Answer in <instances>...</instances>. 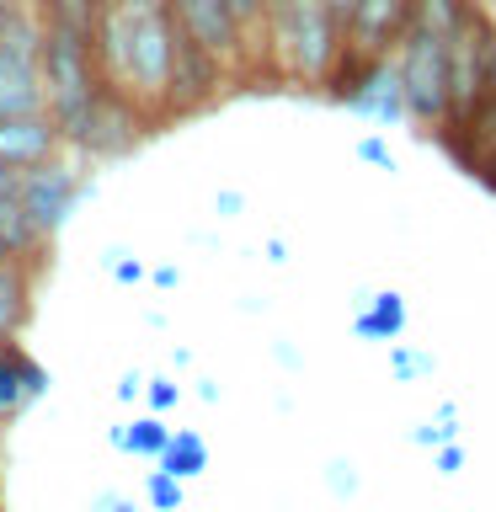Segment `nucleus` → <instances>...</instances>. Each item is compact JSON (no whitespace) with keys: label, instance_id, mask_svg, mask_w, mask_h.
I'll list each match as a JSON object with an SVG mask.
<instances>
[{"label":"nucleus","instance_id":"obj_16","mask_svg":"<svg viewBox=\"0 0 496 512\" xmlns=\"http://www.w3.org/2000/svg\"><path fill=\"white\" fill-rule=\"evenodd\" d=\"M11 187H16V171L0 166V198H11Z\"/></svg>","mask_w":496,"mask_h":512},{"label":"nucleus","instance_id":"obj_6","mask_svg":"<svg viewBox=\"0 0 496 512\" xmlns=\"http://www.w3.org/2000/svg\"><path fill=\"white\" fill-rule=\"evenodd\" d=\"M75 192H80V182H75L70 166H59V155L43 160V166H32V171H16V203L27 208V219L38 224L43 240H54V230L70 219Z\"/></svg>","mask_w":496,"mask_h":512},{"label":"nucleus","instance_id":"obj_13","mask_svg":"<svg viewBox=\"0 0 496 512\" xmlns=\"http://www.w3.org/2000/svg\"><path fill=\"white\" fill-rule=\"evenodd\" d=\"M150 502H160V507H176V502H182V491H176V475H171V470H155V475H150Z\"/></svg>","mask_w":496,"mask_h":512},{"label":"nucleus","instance_id":"obj_9","mask_svg":"<svg viewBox=\"0 0 496 512\" xmlns=\"http://www.w3.org/2000/svg\"><path fill=\"white\" fill-rule=\"evenodd\" d=\"M38 390H43L38 363H32L16 342H0V416H16Z\"/></svg>","mask_w":496,"mask_h":512},{"label":"nucleus","instance_id":"obj_12","mask_svg":"<svg viewBox=\"0 0 496 512\" xmlns=\"http://www.w3.org/2000/svg\"><path fill=\"white\" fill-rule=\"evenodd\" d=\"M166 432H160V422H139V432L134 438H123V448L128 454H166Z\"/></svg>","mask_w":496,"mask_h":512},{"label":"nucleus","instance_id":"obj_3","mask_svg":"<svg viewBox=\"0 0 496 512\" xmlns=\"http://www.w3.org/2000/svg\"><path fill=\"white\" fill-rule=\"evenodd\" d=\"M43 16L27 0H0V118L48 112L43 86Z\"/></svg>","mask_w":496,"mask_h":512},{"label":"nucleus","instance_id":"obj_11","mask_svg":"<svg viewBox=\"0 0 496 512\" xmlns=\"http://www.w3.org/2000/svg\"><path fill=\"white\" fill-rule=\"evenodd\" d=\"M160 470H171V475L203 470V443H198V438H171L166 454H160Z\"/></svg>","mask_w":496,"mask_h":512},{"label":"nucleus","instance_id":"obj_7","mask_svg":"<svg viewBox=\"0 0 496 512\" xmlns=\"http://www.w3.org/2000/svg\"><path fill=\"white\" fill-rule=\"evenodd\" d=\"M59 123L54 112H22V118H0V166L6 171H32L59 155Z\"/></svg>","mask_w":496,"mask_h":512},{"label":"nucleus","instance_id":"obj_4","mask_svg":"<svg viewBox=\"0 0 496 512\" xmlns=\"http://www.w3.org/2000/svg\"><path fill=\"white\" fill-rule=\"evenodd\" d=\"M411 6H416V0H358V11H352V22H347V54H342V70H336L331 86L352 91L363 75H374L379 64L400 48V38H406Z\"/></svg>","mask_w":496,"mask_h":512},{"label":"nucleus","instance_id":"obj_14","mask_svg":"<svg viewBox=\"0 0 496 512\" xmlns=\"http://www.w3.org/2000/svg\"><path fill=\"white\" fill-rule=\"evenodd\" d=\"M326 6L336 11V22L347 27V22H352V11H358V0H326Z\"/></svg>","mask_w":496,"mask_h":512},{"label":"nucleus","instance_id":"obj_10","mask_svg":"<svg viewBox=\"0 0 496 512\" xmlns=\"http://www.w3.org/2000/svg\"><path fill=\"white\" fill-rule=\"evenodd\" d=\"M96 11H102V0H38L43 22H64V27H80V32L96 27Z\"/></svg>","mask_w":496,"mask_h":512},{"label":"nucleus","instance_id":"obj_2","mask_svg":"<svg viewBox=\"0 0 496 512\" xmlns=\"http://www.w3.org/2000/svg\"><path fill=\"white\" fill-rule=\"evenodd\" d=\"M262 48L272 59V70L288 75L304 91L331 86L347 54V27L336 22V11L326 0H272Z\"/></svg>","mask_w":496,"mask_h":512},{"label":"nucleus","instance_id":"obj_15","mask_svg":"<svg viewBox=\"0 0 496 512\" xmlns=\"http://www.w3.org/2000/svg\"><path fill=\"white\" fill-rule=\"evenodd\" d=\"M160 384V390H150V406H171V384L166 379H155Z\"/></svg>","mask_w":496,"mask_h":512},{"label":"nucleus","instance_id":"obj_8","mask_svg":"<svg viewBox=\"0 0 496 512\" xmlns=\"http://www.w3.org/2000/svg\"><path fill=\"white\" fill-rule=\"evenodd\" d=\"M32 320V262L0 256V342H16Z\"/></svg>","mask_w":496,"mask_h":512},{"label":"nucleus","instance_id":"obj_1","mask_svg":"<svg viewBox=\"0 0 496 512\" xmlns=\"http://www.w3.org/2000/svg\"><path fill=\"white\" fill-rule=\"evenodd\" d=\"M96 75L102 86L128 102L144 123L171 118V75H176V22L166 11H123L102 6L91 27Z\"/></svg>","mask_w":496,"mask_h":512},{"label":"nucleus","instance_id":"obj_5","mask_svg":"<svg viewBox=\"0 0 496 512\" xmlns=\"http://www.w3.org/2000/svg\"><path fill=\"white\" fill-rule=\"evenodd\" d=\"M166 6H171V22L187 43H198L203 54H214L224 64V75L240 70L246 43H240V27H235V16L224 0H166Z\"/></svg>","mask_w":496,"mask_h":512},{"label":"nucleus","instance_id":"obj_17","mask_svg":"<svg viewBox=\"0 0 496 512\" xmlns=\"http://www.w3.org/2000/svg\"><path fill=\"white\" fill-rule=\"evenodd\" d=\"M0 256H11V251H6V240H0Z\"/></svg>","mask_w":496,"mask_h":512}]
</instances>
